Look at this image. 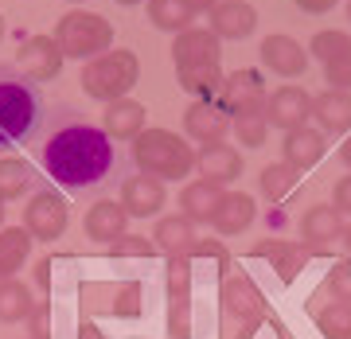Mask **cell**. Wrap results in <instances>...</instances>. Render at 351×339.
<instances>
[{
  "label": "cell",
  "instance_id": "obj_34",
  "mask_svg": "<svg viewBox=\"0 0 351 339\" xmlns=\"http://www.w3.org/2000/svg\"><path fill=\"white\" fill-rule=\"evenodd\" d=\"M343 47H351L348 32H316L313 43H308V55H313V59H320V63H328V59H336Z\"/></svg>",
  "mask_w": 351,
  "mask_h": 339
},
{
  "label": "cell",
  "instance_id": "obj_38",
  "mask_svg": "<svg viewBox=\"0 0 351 339\" xmlns=\"http://www.w3.org/2000/svg\"><path fill=\"white\" fill-rule=\"evenodd\" d=\"M47 312H51V304H36V308H32V316H27L32 339H47Z\"/></svg>",
  "mask_w": 351,
  "mask_h": 339
},
{
  "label": "cell",
  "instance_id": "obj_42",
  "mask_svg": "<svg viewBox=\"0 0 351 339\" xmlns=\"http://www.w3.org/2000/svg\"><path fill=\"white\" fill-rule=\"evenodd\" d=\"M78 339H106V336H101L94 324H82V327H78Z\"/></svg>",
  "mask_w": 351,
  "mask_h": 339
},
{
  "label": "cell",
  "instance_id": "obj_16",
  "mask_svg": "<svg viewBox=\"0 0 351 339\" xmlns=\"http://www.w3.org/2000/svg\"><path fill=\"white\" fill-rule=\"evenodd\" d=\"M145 121H149V110H145L141 101H133V98L110 101L106 113H101V129H106V137L110 140H129V145L149 129Z\"/></svg>",
  "mask_w": 351,
  "mask_h": 339
},
{
  "label": "cell",
  "instance_id": "obj_44",
  "mask_svg": "<svg viewBox=\"0 0 351 339\" xmlns=\"http://www.w3.org/2000/svg\"><path fill=\"white\" fill-rule=\"evenodd\" d=\"M339 156H343V164H348V172H351V133H348V140H343V149H339Z\"/></svg>",
  "mask_w": 351,
  "mask_h": 339
},
{
  "label": "cell",
  "instance_id": "obj_41",
  "mask_svg": "<svg viewBox=\"0 0 351 339\" xmlns=\"http://www.w3.org/2000/svg\"><path fill=\"white\" fill-rule=\"evenodd\" d=\"M39 289H51V262H39Z\"/></svg>",
  "mask_w": 351,
  "mask_h": 339
},
{
  "label": "cell",
  "instance_id": "obj_13",
  "mask_svg": "<svg viewBox=\"0 0 351 339\" xmlns=\"http://www.w3.org/2000/svg\"><path fill=\"white\" fill-rule=\"evenodd\" d=\"M195 168H199V176L207 179V184H219V188H223V184H234V179L242 176L246 160H242V152L234 149V145L215 140V145H199Z\"/></svg>",
  "mask_w": 351,
  "mask_h": 339
},
{
  "label": "cell",
  "instance_id": "obj_8",
  "mask_svg": "<svg viewBox=\"0 0 351 339\" xmlns=\"http://www.w3.org/2000/svg\"><path fill=\"white\" fill-rule=\"evenodd\" d=\"M63 63H66V55H63V47L55 43V36H27L24 43H20V51H16V71L24 78H32L36 86L59 78Z\"/></svg>",
  "mask_w": 351,
  "mask_h": 339
},
{
  "label": "cell",
  "instance_id": "obj_18",
  "mask_svg": "<svg viewBox=\"0 0 351 339\" xmlns=\"http://www.w3.org/2000/svg\"><path fill=\"white\" fill-rule=\"evenodd\" d=\"M313 121L324 137H348L351 133V94L348 90H324L313 98Z\"/></svg>",
  "mask_w": 351,
  "mask_h": 339
},
{
  "label": "cell",
  "instance_id": "obj_29",
  "mask_svg": "<svg viewBox=\"0 0 351 339\" xmlns=\"http://www.w3.org/2000/svg\"><path fill=\"white\" fill-rule=\"evenodd\" d=\"M36 301H32V289L20 285V281H0V324H27Z\"/></svg>",
  "mask_w": 351,
  "mask_h": 339
},
{
  "label": "cell",
  "instance_id": "obj_47",
  "mask_svg": "<svg viewBox=\"0 0 351 339\" xmlns=\"http://www.w3.org/2000/svg\"><path fill=\"white\" fill-rule=\"evenodd\" d=\"M0 43H4V16H0Z\"/></svg>",
  "mask_w": 351,
  "mask_h": 339
},
{
  "label": "cell",
  "instance_id": "obj_6",
  "mask_svg": "<svg viewBox=\"0 0 351 339\" xmlns=\"http://www.w3.org/2000/svg\"><path fill=\"white\" fill-rule=\"evenodd\" d=\"M24 230L32 234L36 242H55L63 238L66 230V199L59 191L51 188H39L24 207Z\"/></svg>",
  "mask_w": 351,
  "mask_h": 339
},
{
  "label": "cell",
  "instance_id": "obj_24",
  "mask_svg": "<svg viewBox=\"0 0 351 339\" xmlns=\"http://www.w3.org/2000/svg\"><path fill=\"white\" fill-rule=\"evenodd\" d=\"M223 199V188L219 184H207V179H195L180 191V214H188L191 223H211L215 207Z\"/></svg>",
  "mask_w": 351,
  "mask_h": 339
},
{
  "label": "cell",
  "instance_id": "obj_19",
  "mask_svg": "<svg viewBox=\"0 0 351 339\" xmlns=\"http://www.w3.org/2000/svg\"><path fill=\"white\" fill-rule=\"evenodd\" d=\"M223 308H226V316H234V320H242V324L250 327L262 320L265 301H262V292L254 289L250 277L234 273V277H226V285H223Z\"/></svg>",
  "mask_w": 351,
  "mask_h": 339
},
{
  "label": "cell",
  "instance_id": "obj_7",
  "mask_svg": "<svg viewBox=\"0 0 351 339\" xmlns=\"http://www.w3.org/2000/svg\"><path fill=\"white\" fill-rule=\"evenodd\" d=\"M265 86L258 71H239V75L223 78V90L215 94V105L234 121V117H246V113H265Z\"/></svg>",
  "mask_w": 351,
  "mask_h": 339
},
{
  "label": "cell",
  "instance_id": "obj_17",
  "mask_svg": "<svg viewBox=\"0 0 351 339\" xmlns=\"http://www.w3.org/2000/svg\"><path fill=\"white\" fill-rule=\"evenodd\" d=\"M152 242H156V250H164L168 258H191V253L199 250L195 223H191L188 214H164V218H156Z\"/></svg>",
  "mask_w": 351,
  "mask_h": 339
},
{
  "label": "cell",
  "instance_id": "obj_4",
  "mask_svg": "<svg viewBox=\"0 0 351 339\" xmlns=\"http://www.w3.org/2000/svg\"><path fill=\"white\" fill-rule=\"evenodd\" d=\"M141 78V59L133 55L129 47H113L98 59L82 63V75H78V86L86 90L94 101H117V98H129V90L137 86Z\"/></svg>",
  "mask_w": 351,
  "mask_h": 339
},
{
  "label": "cell",
  "instance_id": "obj_27",
  "mask_svg": "<svg viewBox=\"0 0 351 339\" xmlns=\"http://www.w3.org/2000/svg\"><path fill=\"white\" fill-rule=\"evenodd\" d=\"M180 86L195 94L199 101H215V94L223 90V66L219 63H203V66H180L176 71Z\"/></svg>",
  "mask_w": 351,
  "mask_h": 339
},
{
  "label": "cell",
  "instance_id": "obj_26",
  "mask_svg": "<svg viewBox=\"0 0 351 339\" xmlns=\"http://www.w3.org/2000/svg\"><path fill=\"white\" fill-rule=\"evenodd\" d=\"M27 191H36V168L20 156H4L0 160V203H12Z\"/></svg>",
  "mask_w": 351,
  "mask_h": 339
},
{
  "label": "cell",
  "instance_id": "obj_36",
  "mask_svg": "<svg viewBox=\"0 0 351 339\" xmlns=\"http://www.w3.org/2000/svg\"><path fill=\"white\" fill-rule=\"evenodd\" d=\"M110 253H113V258H152V253H156V242L121 234L117 242H110Z\"/></svg>",
  "mask_w": 351,
  "mask_h": 339
},
{
  "label": "cell",
  "instance_id": "obj_9",
  "mask_svg": "<svg viewBox=\"0 0 351 339\" xmlns=\"http://www.w3.org/2000/svg\"><path fill=\"white\" fill-rule=\"evenodd\" d=\"M265 121H269V129H281V133H289V129H301L313 121V94L301 86H277L269 98H265Z\"/></svg>",
  "mask_w": 351,
  "mask_h": 339
},
{
  "label": "cell",
  "instance_id": "obj_3",
  "mask_svg": "<svg viewBox=\"0 0 351 339\" xmlns=\"http://www.w3.org/2000/svg\"><path fill=\"white\" fill-rule=\"evenodd\" d=\"M133 164L145 176L172 184V179H184L195 168V149L188 145V137H180L172 129H145L133 140Z\"/></svg>",
  "mask_w": 351,
  "mask_h": 339
},
{
  "label": "cell",
  "instance_id": "obj_12",
  "mask_svg": "<svg viewBox=\"0 0 351 339\" xmlns=\"http://www.w3.org/2000/svg\"><path fill=\"white\" fill-rule=\"evenodd\" d=\"M164 203H168V188L156 176L137 172L121 184V207L129 211V218H152V214L164 211Z\"/></svg>",
  "mask_w": 351,
  "mask_h": 339
},
{
  "label": "cell",
  "instance_id": "obj_11",
  "mask_svg": "<svg viewBox=\"0 0 351 339\" xmlns=\"http://www.w3.org/2000/svg\"><path fill=\"white\" fill-rule=\"evenodd\" d=\"M223 59V39L215 36L211 27H188L172 39V63L180 66H203Z\"/></svg>",
  "mask_w": 351,
  "mask_h": 339
},
{
  "label": "cell",
  "instance_id": "obj_21",
  "mask_svg": "<svg viewBox=\"0 0 351 339\" xmlns=\"http://www.w3.org/2000/svg\"><path fill=\"white\" fill-rule=\"evenodd\" d=\"M254 218H258L254 195H246V191H223V199H219V207L211 214V226H215V234H242Z\"/></svg>",
  "mask_w": 351,
  "mask_h": 339
},
{
  "label": "cell",
  "instance_id": "obj_43",
  "mask_svg": "<svg viewBox=\"0 0 351 339\" xmlns=\"http://www.w3.org/2000/svg\"><path fill=\"white\" fill-rule=\"evenodd\" d=\"M188 4L195 8V16H199V12H211V8L219 4V0H188Z\"/></svg>",
  "mask_w": 351,
  "mask_h": 339
},
{
  "label": "cell",
  "instance_id": "obj_33",
  "mask_svg": "<svg viewBox=\"0 0 351 339\" xmlns=\"http://www.w3.org/2000/svg\"><path fill=\"white\" fill-rule=\"evenodd\" d=\"M230 129L239 133V145L246 149H262L265 137H269V121H265V113H246V117H234Z\"/></svg>",
  "mask_w": 351,
  "mask_h": 339
},
{
  "label": "cell",
  "instance_id": "obj_10",
  "mask_svg": "<svg viewBox=\"0 0 351 339\" xmlns=\"http://www.w3.org/2000/svg\"><path fill=\"white\" fill-rule=\"evenodd\" d=\"M262 63L277 78H301L308 71V47H301L293 36L274 32V36L262 39Z\"/></svg>",
  "mask_w": 351,
  "mask_h": 339
},
{
  "label": "cell",
  "instance_id": "obj_2",
  "mask_svg": "<svg viewBox=\"0 0 351 339\" xmlns=\"http://www.w3.org/2000/svg\"><path fill=\"white\" fill-rule=\"evenodd\" d=\"M43 125V94L16 66H0V152L27 145Z\"/></svg>",
  "mask_w": 351,
  "mask_h": 339
},
{
  "label": "cell",
  "instance_id": "obj_5",
  "mask_svg": "<svg viewBox=\"0 0 351 339\" xmlns=\"http://www.w3.org/2000/svg\"><path fill=\"white\" fill-rule=\"evenodd\" d=\"M55 43L63 47L66 59H98L106 51H113V24L98 12L75 8L55 24Z\"/></svg>",
  "mask_w": 351,
  "mask_h": 339
},
{
  "label": "cell",
  "instance_id": "obj_20",
  "mask_svg": "<svg viewBox=\"0 0 351 339\" xmlns=\"http://www.w3.org/2000/svg\"><path fill=\"white\" fill-rule=\"evenodd\" d=\"M184 129H188V137H195L199 145H215V140H226L230 117H226L215 101H191L188 110H184Z\"/></svg>",
  "mask_w": 351,
  "mask_h": 339
},
{
  "label": "cell",
  "instance_id": "obj_45",
  "mask_svg": "<svg viewBox=\"0 0 351 339\" xmlns=\"http://www.w3.org/2000/svg\"><path fill=\"white\" fill-rule=\"evenodd\" d=\"M343 246H348V253H351V226H343Z\"/></svg>",
  "mask_w": 351,
  "mask_h": 339
},
{
  "label": "cell",
  "instance_id": "obj_30",
  "mask_svg": "<svg viewBox=\"0 0 351 339\" xmlns=\"http://www.w3.org/2000/svg\"><path fill=\"white\" fill-rule=\"evenodd\" d=\"M297 184H301V172H293L285 160H281V164H269V168H262V176H258V188H262V195H265L269 203L289 199V195L297 191Z\"/></svg>",
  "mask_w": 351,
  "mask_h": 339
},
{
  "label": "cell",
  "instance_id": "obj_39",
  "mask_svg": "<svg viewBox=\"0 0 351 339\" xmlns=\"http://www.w3.org/2000/svg\"><path fill=\"white\" fill-rule=\"evenodd\" d=\"M332 207H336L339 214H351V172L336 184V191H332Z\"/></svg>",
  "mask_w": 351,
  "mask_h": 339
},
{
  "label": "cell",
  "instance_id": "obj_46",
  "mask_svg": "<svg viewBox=\"0 0 351 339\" xmlns=\"http://www.w3.org/2000/svg\"><path fill=\"white\" fill-rule=\"evenodd\" d=\"M117 4H121V8H133V4H145V0H117Z\"/></svg>",
  "mask_w": 351,
  "mask_h": 339
},
{
  "label": "cell",
  "instance_id": "obj_48",
  "mask_svg": "<svg viewBox=\"0 0 351 339\" xmlns=\"http://www.w3.org/2000/svg\"><path fill=\"white\" fill-rule=\"evenodd\" d=\"M0 226H4V203H0Z\"/></svg>",
  "mask_w": 351,
  "mask_h": 339
},
{
  "label": "cell",
  "instance_id": "obj_51",
  "mask_svg": "<svg viewBox=\"0 0 351 339\" xmlns=\"http://www.w3.org/2000/svg\"><path fill=\"white\" fill-rule=\"evenodd\" d=\"M133 339H141V336H133Z\"/></svg>",
  "mask_w": 351,
  "mask_h": 339
},
{
  "label": "cell",
  "instance_id": "obj_22",
  "mask_svg": "<svg viewBox=\"0 0 351 339\" xmlns=\"http://www.w3.org/2000/svg\"><path fill=\"white\" fill-rule=\"evenodd\" d=\"M301 238L308 246H332L343 238V214L332 203H316L301 214Z\"/></svg>",
  "mask_w": 351,
  "mask_h": 339
},
{
  "label": "cell",
  "instance_id": "obj_28",
  "mask_svg": "<svg viewBox=\"0 0 351 339\" xmlns=\"http://www.w3.org/2000/svg\"><path fill=\"white\" fill-rule=\"evenodd\" d=\"M149 20L152 27H160V32H188L191 20H195V8H191L188 0H149Z\"/></svg>",
  "mask_w": 351,
  "mask_h": 339
},
{
  "label": "cell",
  "instance_id": "obj_25",
  "mask_svg": "<svg viewBox=\"0 0 351 339\" xmlns=\"http://www.w3.org/2000/svg\"><path fill=\"white\" fill-rule=\"evenodd\" d=\"M32 234H27L24 226H8V230H0V281H12L20 273V265L27 262V253H32Z\"/></svg>",
  "mask_w": 351,
  "mask_h": 339
},
{
  "label": "cell",
  "instance_id": "obj_49",
  "mask_svg": "<svg viewBox=\"0 0 351 339\" xmlns=\"http://www.w3.org/2000/svg\"><path fill=\"white\" fill-rule=\"evenodd\" d=\"M71 4H86V0H71Z\"/></svg>",
  "mask_w": 351,
  "mask_h": 339
},
{
  "label": "cell",
  "instance_id": "obj_15",
  "mask_svg": "<svg viewBox=\"0 0 351 339\" xmlns=\"http://www.w3.org/2000/svg\"><path fill=\"white\" fill-rule=\"evenodd\" d=\"M281 152H285V164L293 172H308L316 164L324 160L328 152V137L313 125H301V129H289L285 140H281Z\"/></svg>",
  "mask_w": 351,
  "mask_h": 339
},
{
  "label": "cell",
  "instance_id": "obj_35",
  "mask_svg": "<svg viewBox=\"0 0 351 339\" xmlns=\"http://www.w3.org/2000/svg\"><path fill=\"white\" fill-rule=\"evenodd\" d=\"M324 82L328 90H348L351 94V47H343L336 59L324 63Z\"/></svg>",
  "mask_w": 351,
  "mask_h": 339
},
{
  "label": "cell",
  "instance_id": "obj_50",
  "mask_svg": "<svg viewBox=\"0 0 351 339\" xmlns=\"http://www.w3.org/2000/svg\"><path fill=\"white\" fill-rule=\"evenodd\" d=\"M348 20H351V4H348Z\"/></svg>",
  "mask_w": 351,
  "mask_h": 339
},
{
  "label": "cell",
  "instance_id": "obj_40",
  "mask_svg": "<svg viewBox=\"0 0 351 339\" xmlns=\"http://www.w3.org/2000/svg\"><path fill=\"white\" fill-rule=\"evenodd\" d=\"M339 0H297V8L301 12H308V16H324V12H332Z\"/></svg>",
  "mask_w": 351,
  "mask_h": 339
},
{
  "label": "cell",
  "instance_id": "obj_37",
  "mask_svg": "<svg viewBox=\"0 0 351 339\" xmlns=\"http://www.w3.org/2000/svg\"><path fill=\"white\" fill-rule=\"evenodd\" d=\"M168 327H172L176 339H188V289H172V316H168Z\"/></svg>",
  "mask_w": 351,
  "mask_h": 339
},
{
  "label": "cell",
  "instance_id": "obj_1",
  "mask_svg": "<svg viewBox=\"0 0 351 339\" xmlns=\"http://www.w3.org/2000/svg\"><path fill=\"white\" fill-rule=\"evenodd\" d=\"M39 156H43L47 176L55 184H63L66 191L98 188L117 168V152H113V140L106 137V129L90 125L78 113H63V121H55Z\"/></svg>",
  "mask_w": 351,
  "mask_h": 339
},
{
  "label": "cell",
  "instance_id": "obj_32",
  "mask_svg": "<svg viewBox=\"0 0 351 339\" xmlns=\"http://www.w3.org/2000/svg\"><path fill=\"white\" fill-rule=\"evenodd\" d=\"M254 253H258V258H269V262L277 265V273L285 277V281L304 265V250H301V246H289V242H269V238H265V242H258V250H254Z\"/></svg>",
  "mask_w": 351,
  "mask_h": 339
},
{
  "label": "cell",
  "instance_id": "obj_14",
  "mask_svg": "<svg viewBox=\"0 0 351 339\" xmlns=\"http://www.w3.org/2000/svg\"><path fill=\"white\" fill-rule=\"evenodd\" d=\"M207 16H211V32L219 39H250L258 27V8L250 0H219Z\"/></svg>",
  "mask_w": 351,
  "mask_h": 339
},
{
  "label": "cell",
  "instance_id": "obj_31",
  "mask_svg": "<svg viewBox=\"0 0 351 339\" xmlns=\"http://www.w3.org/2000/svg\"><path fill=\"white\" fill-rule=\"evenodd\" d=\"M316 327L324 339H351V301H332L316 312Z\"/></svg>",
  "mask_w": 351,
  "mask_h": 339
},
{
  "label": "cell",
  "instance_id": "obj_23",
  "mask_svg": "<svg viewBox=\"0 0 351 339\" xmlns=\"http://www.w3.org/2000/svg\"><path fill=\"white\" fill-rule=\"evenodd\" d=\"M129 226V211L121 207V199H98L86 211V234L94 242H117Z\"/></svg>",
  "mask_w": 351,
  "mask_h": 339
}]
</instances>
